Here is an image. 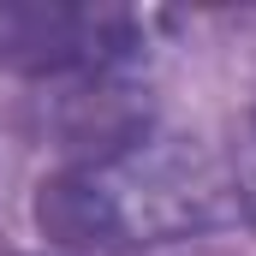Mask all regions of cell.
Listing matches in <instances>:
<instances>
[{"label":"cell","instance_id":"7a4b0ae2","mask_svg":"<svg viewBox=\"0 0 256 256\" xmlns=\"http://www.w3.org/2000/svg\"><path fill=\"white\" fill-rule=\"evenodd\" d=\"M137 48V18L72 0H0V66L24 78H90Z\"/></svg>","mask_w":256,"mask_h":256},{"label":"cell","instance_id":"3957f363","mask_svg":"<svg viewBox=\"0 0 256 256\" xmlns=\"http://www.w3.org/2000/svg\"><path fill=\"white\" fill-rule=\"evenodd\" d=\"M226 167H232V191H238V214H244V220H256V137L244 143V149H238V155H232V161H226Z\"/></svg>","mask_w":256,"mask_h":256},{"label":"cell","instance_id":"6da1fadb","mask_svg":"<svg viewBox=\"0 0 256 256\" xmlns=\"http://www.w3.org/2000/svg\"><path fill=\"white\" fill-rule=\"evenodd\" d=\"M238 220L232 167L179 137H137L114 155L72 161L42 179L36 226L66 250H149Z\"/></svg>","mask_w":256,"mask_h":256}]
</instances>
